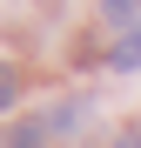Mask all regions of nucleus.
<instances>
[{
	"label": "nucleus",
	"mask_w": 141,
	"mask_h": 148,
	"mask_svg": "<svg viewBox=\"0 0 141 148\" xmlns=\"http://www.w3.org/2000/svg\"><path fill=\"white\" fill-rule=\"evenodd\" d=\"M108 67H121V74H128V67H141V27H128L121 40H114V54H108Z\"/></svg>",
	"instance_id": "nucleus-1"
},
{
	"label": "nucleus",
	"mask_w": 141,
	"mask_h": 148,
	"mask_svg": "<svg viewBox=\"0 0 141 148\" xmlns=\"http://www.w3.org/2000/svg\"><path fill=\"white\" fill-rule=\"evenodd\" d=\"M14 101H20V67L0 61V108H14Z\"/></svg>",
	"instance_id": "nucleus-2"
},
{
	"label": "nucleus",
	"mask_w": 141,
	"mask_h": 148,
	"mask_svg": "<svg viewBox=\"0 0 141 148\" xmlns=\"http://www.w3.org/2000/svg\"><path fill=\"white\" fill-rule=\"evenodd\" d=\"M101 7H108V20H121V27L141 20V0H101Z\"/></svg>",
	"instance_id": "nucleus-3"
},
{
	"label": "nucleus",
	"mask_w": 141,
	"mask_h": 148,
	"mask_svg": "<svg viewBox=\"0 0 141 148\" xmlns=\"http://www.w3.org/2000/svg\"><path fill=\"white\" fill-rule=\"evenodd\" d=\"M7 148H47V135H40V128H34V121H20V128H14V135H7Z\"/></svg>",
	"instance_id": "nucleus-4"
},
{
	"label": "nucleus",
	"mask_w": 141,
	"mask_h": 148,
	"mask_svg": "<svg viewBox=\"0 0 141 148\" xmlns=\"http://www.w3.org/2000/svg\"><path fill=\"white\" fill-rule=\"evenodd\" d=\"M114 148H141V135H134V128H128V135H121V141H114Z\"/></svg>",
	"instance_id": "nucleus-5"
}]
</instances>
